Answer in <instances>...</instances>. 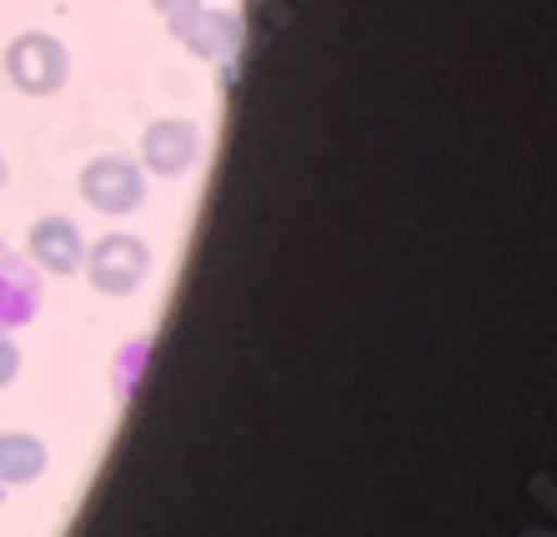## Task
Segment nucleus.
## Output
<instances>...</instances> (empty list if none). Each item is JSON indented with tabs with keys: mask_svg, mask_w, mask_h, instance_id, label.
Wrapping results in <instances>:
<instances>
[{
	"mask_svg": "<svg viewBox=\"0 0 557 537\" xmlns=\"http://www.w3.org/2000/svg\"><path fill=\"white\" fill-rule=\"evenodd\" d=\"M65 76H71V55H65V46L55 36H46V30H26V36H15L11 46H5V80H11L15 91L51 96L65 86Z\"/></svg>",
	"mask_w": 557,
	"mask_h": 537,
	"instance_id": "obj_1",
	"label": "nucleus"
},
{
	"mask_svg": "<svg viewBox=\"0 0 557 537\" xmlns=\"http://www.w3.org/2000/svg\"><path fill=\"white\" fill-rule=\"evenodd\" d=\"M81 266H86L96 291L126 297V291H136L146 282V272H151V251H146V241H136V236L111 232V236H101L96 247H86V262Z\"/></svg>",
	"mask_w": 557,
	"mask_h": 537,
	"instance_id": "obj_2",
	"label": "nucleus"
},
{
	"mask_svg": "<svg viewBox=\"0 0 557 537\" xmlns=\"http://www.w3.org/2000/svg\"><path fill=\"white\" fill-rule=\"evenodd\" d=\"M81 197L91 201L96 211H106V216H126V211L141 207L146 182L126 157H96L91 166L81 171Z\"/></svg>",
	"mask_w": 557,
	"mask_h": 537,
	"instance_id": "obj_3",
	"label": "nucleus"
},
{
	"mask_svg": "<svg viewBox=\"0 0 557 537\" xmlns=\"http://www.w3.org/2000/svg\"><path fill=\"white\" fill-rule=\"evenodd\" d=\"M26 247H30V262L51 276H71L86 262V236L76 232V222H65V216H40L30 226Z\"/></svg>",
	"mask_w": 557,
	"mask_h": 537,
	"instance_id": "obj_4",
	"label": "nucleus"
},
{
	"mask_svg": "<svg viewBox=\"0 0 557 537\" xmlns=\"http://www.w3.org/2000/svg\"><path fill=\"white\" fill-rule=\"evenodd\" d=\"M196 151H201V132L182 116L156 121L151 132H146V141H141L146 166L161 171V176H182V171L196 161Z\"/></svg>",
	"mask_w": 557,
	"mask_h": 537,
	"instance_id": "obj_5",
	"label": "nucleus"
},
{
	"mask_svg": "<svg viewBox=\"0 0 557 537\" xmlns=\"http://www.w3.org/2000/svg\"><path fill=\"white\" fill-rule=\"evenodd\" d=\"M46 467V447L30 433H5L0 437V483H30Z\"/></svg>",
	"mask_w": 557,
	"mask_h": 537,
	"instance_id": "obj_6",
	"label": "nucleus"
},
{
	"mask_svg": "<svg viewBox=\"0 0 557 537\" xmlns=\"http://www.w3.org/2000/svg\"><path fill=\"white\" fill-rule=\"evenodd\" d=\"M186 46H191L196 55H226L236 46V21H232V15L201 11V15H196V26L186 30Z\"/></svg>",
	"mask_w": 557,
	"mask_h": 537,
	"instance_id": "obj_7",
	"label": "nucleus"
},
{
	"mask_svg": "<svg viewBox=\"0 0 557 537\" xmlns=\"http://www.w3.org/2000/svg\"><path fill=\"white\" fill-rule=\"evenodd\" d=\"M156 11L166 15V21H171V30H176V36H186V30L196 26V15L207 11V5H201V0H156Z\"/></svg>",
	"mask_w": 557,
	"mask_h": 537,
	"instance_id": "obj_8",
	"label": "nucleus"
},
{
	"mask_svg": "<svg viewBox=\"0 0 557 537\" xmlns=\"http://www.w3.org/2000/svg\"><path fill=\"white\" fill-rule=\"evenodd\" d=\"M15 372H21V352H15V341L0 337V387H11Z\"/></svg>",
	"mask_w": 557,
	"mask_h": 537,
	"instance_id": "obj_9",
	"label": "nucleus"
},
{
	"mask_svg": "<svg viewBox=\"0 0 557 537\" xmlns=\"http://www.w3.org/2000/svg\"><path fill=\"white\" fill-rule=\"evenodd\" d=\"M5 176H11V171H5V157H0V191H5Z\"/></svg>",
	"mask_w": 557,
	"mask_h": 537,
	"instance_id": "obj_10",
	"label": "nucleus"
}]
</instances>
